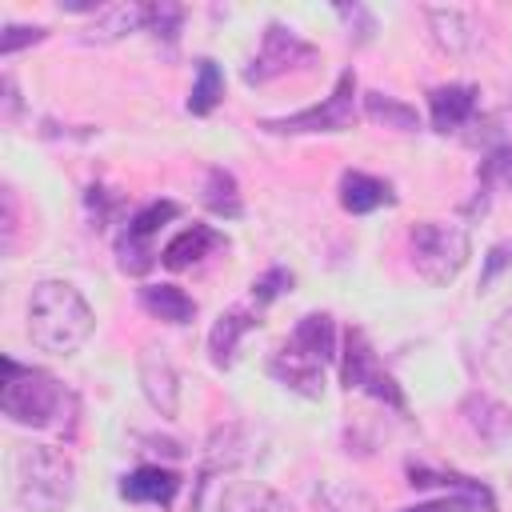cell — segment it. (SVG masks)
<instances>
[{"label": "cell", "instance_id": "6da1fadb", "mask_svg": "<svg viewBox=\"0 0 512 512\" xmlns=\"http://www.w3.org/2000/svg\"><path fill=\"white\" fill-rule=\"evenodd\" d=\"M96 328L88 300L68 280H40L28 296V336L40 352L68 356Z\"/></svg>", "mask_w": 512, "mask_h": 512}, {"label": "cell", "instance_id": "7a4b0ae2", "mask_svg": "<svg viewBox=\"0 0 512 512\" xmlns=\"http://www.w3.org/2000/svg\"><path fill=\"white\" fill-rule=\"evenodd\" d=\"M16 504L28 512H64L76 496V464L56 444H24L16 452Z\"/></svg>", "mask_w": 512, "mask_h": 512}, {"label": "cell", "instance_id": "3957f363", "mask_svg": "<svg viewBox=\"0 0 512 512\" xmlns=\"http://www.w3.org/2000/svg\"><path fill=\"white\" fill-rule=\"evenodd\" d=\"M68 392L64 384L32 364H16L12 356H4V388H0V412L12 424H28V428H52L64 416Z\"/></svg>", "mask_w": 512, "mask_h": 512}, {"label": "cell", "instance_id": "277c9868", "mask_svg": "<svg viewBox=\"0 0 512 512\" xmlns=\"http://www.w3.org/2000/svg\"><path fill=\"white\" fill-rule=\"evenodd\" d=\"M408 248H412V268L428 284H436V288L452 284L464 272L468 256H472L468 228L448 224V220H424V224H416L408 232Z\"/></svg>", "mask_w": 512, "mask_h": 512}, {"label": "cell", "instance_id": "5b68a950", "mask_svg": "<svg viewBox=\"0 0 512 512\" xmlns=\"http://www.w3.org/2000/svg\"><path fill=\"white\" fill-rule=\"evenodd\" d=\"M352 120H356V72L344 68L332 96H324L320 104H312L304 112H292L280 120H260V128L272 136H304V132H344V128H352Z\"/></svg>", "mask_w": 512, "mask_h": 512}, {"label": "cell", "instance_id": "8992f818", "mask_svg": "<svg viewBox=\"0 0 512 512\" xmlns=\"http://www.w3.org/2000/svg\"><path fill=\"white\" fill-rule=\"evenodd\" d=\"M340 356H344V360H340V380H344L348 392H364V396H372V400H380V404H388V408H396V412L408 408L400 384H396L392 372L380 364V356L372 352V344H368V336H364L360 328H348V332H344V352H340Z\"/></svg>", "mask_w": 512, "mask_h": 512}, {"label": "cell", "instance_id": "52a82bcc", "mask_svg": "<svg viewBox=\"0 0 512 512\" xmlns=\"http://www.w3.org/2000/svg\"><path fill=\"white\" fill-rule=\"evenodd\" d=\"M312 60H316V48L304 36H296L292 28H284V24L272 20L264 28V36H260L256 56L244 64V84H268V80H276L284 72L308 68Z\"/></svg>", "mask_w": 512, "mask_h": 512}, {"label": "cell", "instance_id": "ba28073f", "mask_svg": "<svg viewBox=\"0 0 512 512\" xmlns=\"http://www.w3.org/2000/svg\"><path fill=\"white\" fill-rule=\"evenodd\" d=\"M460 416H464V424L472 428V436H476L480 444H488L492 452L512 440V408L500 404V400L488 396V392H468L464 404H460Z\"/></svg>", "mask_w": 512, "mask_h": 512}, {"label": "cell", "instance_id": "9c48e42d", "mask_svg": "<svg viewBox=\"0 0 512 512\" xmlns=\"http://www.w3.org/2000/svg\"><path fill=\"white\" fill-rule=\"evenodd\" d=\"M256 460V440H252V428L248 424H224L208 436V448H204V468H200V484H208L216 472L224 468H240V464H252Z\"/></svg>", "mask_w": 512, "mask_h": 512}, {"label": "cell", "instance_id": "30bf717a", "mask_svg": "<svg viewBox=\"0 0 512 512\" xmlns=\"http://www.w3.org/2000/svg\"><path fill=\"white\" fill-rule=\"evenodd\" d=\"M140 384H144L148 404L160 416H176V408H180V376H176L172 360L164 356V348H144V356H140Z\"/></svg>", "mask_w": 512, "mask_h": 512}, {"label": "cell", "instance_id": "8fae6325", "mask_svg": "<svg viewBox=\"0 0 512 512\" xmlns=\"http://www.w3.org/2000/svg\"><path fill=\"white\" fill-rule=\"evenodd\" d=\"M424 20L432 28V40L448 52V56H468L480 44V24L472 12L464 8H424Z\"/></svg>", "mask_w": 512, "mask_h": 512}, {"label": "cell", "instance_id": "7c38bea8", "mask_svg": "<svg viewBox=\"0 0 512 512\" xmlns=\"http://www.w3.org/2000/svg\"><path fill=\"white\" fill-rule=\"evenodd\" d=\"M268 376H272L276 384H284L288 392H300V396H308V400H316V396L324 392V364H316L312 356L296 352L292 344H284L280 352H272Z\"/></svg>", "mask_w": 512, "mask_h": 512}, {"label": "cell", "instance_id": "4fadbf2b", "mask_svg": "<svg viewBox=\"0 0 512 512\" xmlns=\"http://www.w3.org/2000/svg\"><path fill=\"white\" fill-rule=\"evenodd\" d=\"M180 492V476L172 468H160V464H140L136 472L120 476V496L132 500V504H160L168 508Z\"/></svg>", "mask_w": 512, "mask_h": 512}, {"label": "cell", "instance_id": "5bb4252c", "mask_svg": "<svg viewBox=\"0 0 512 512\" xmlns=\"http://www.w3.org/2000/svg\"><path fill=\"white\" fill-rule=\"evenodd\" d=\"M476 100H480V88L476 84H440L428 92V108H432V128L436 132H456L472 120L476 112Z\"/></svg>", "mask_w": 512, "mask_h": 512}, {"label": "cell", "instance_id": "9a60e30c", "mask_svg": "<svg viewBox=\"0 0 512 512\" xmlns=\"http://www.w3.org/2000/svg\"><path fill=\"white\" fill-rule=\"evenodd\" d=\"M224 244H228L224 232H216L212 224H192V228L176 232V236L164 244L160 264L172 268V272H180V268H192L196 260H204L208 252H216V248H224Z\"/></svg>", "mask_w": 512, "mask_h": 512}, {"label": "cell", "instance_id": "2e32d148", "mask_svg": "<svg viewBox=\"0 0 512 512\" xmlns=\"http://www.w3.org/2000/svg\"><path fill=\"white\" fill-rule=\"evenodd\" d=\"M340 204H344V212H352V216H368V212H376V208L396 204V192H392L388 180L348 168V172L340 176Z\"/></svg>", "mask_w": 512, "mask_h": 512}, {"label": "cell", "instance_id": "e0dca14e", "mask_svg": "<svg viewBox=\"0 0 512 512\" xmlns=\"http://www.w3.org/2000/svg\"><path fill=\"white\" fill-rule=\"evenodd\" d=\"M256 324H260V320H256L252 312H244V308L220 312V316H216V324H212V332H208L212 364H216V368H232V360H236V348H240L244 332H252Z\"/></svg>", "mask_w": 512, "mask_h": 512}, {"label": "cell", "instance_id": "ac0fdd59", "mask_svg": "<svg viewBox=\"0 0 512 512\" xmlns=\"http://www.w3.org/2000/svg\"><path fill=\"white\" fill-rule=\"evenodd\" d=\"M288 344H292L296 352L312 356L316 364H328V360L336 356V324H332V316H328V312H308V316H300L296 328H292V336H288Z\"/></svg>", "mask_w": 512, "mask_h": 512}, {"label": "cell", "instance_id": "d6986e66", "mask_svg": "<svg viewBox=\"0 0 512 512\" xmlns=\"http://www.w3.org/2000/svg\"><path fill=\"white\" fill-rule=\"evenodd\" d=\"M220 512H292V504H288V496H280L276 488H268L260 480H236L224 488Z\"/></svg>", "mask_w": 512, "mask_h": 512}, {"label": "cell", "instance_id": "ffe728a7", "mask_svg": "<svg viewBox=\"0 0 512 512\" xmlns=\"http://www.w3.org/2000/svg\"><path fill=\"white\" fill-rule=\"evenodd\" d=\"M480 360H484V372L496 380V384H508L512 388V308H504L488 336H484V348H480Z\"/></svg>", "mask_w": 512, "mask_h": 512}, {"label": "cell", "instance_id": "44dd1931", "mask_svg": "<svg viewBox=\"0 0 512 512\" xmlns=\"http://www.w3.org/2000/svg\"><path fill=\"white\" fill-rule=\"evenodd\" d=\"M496 188H512V144H496L484 152L476 168V200L468 204V212H488Z\"/></svg>", "mask_w": 512, "mask_h": 512}, {"label": "cell", "instance_id": "7402d4cb", "mask_svg": "<svg viewBox=\"0 0 512 512\" xmlns=\"http://www.w3.org/2000/svg\"><path fill=\"white\" fill-rule=\"evenodd\" d=\"M140 304H144L152 316L168 320V324H188V320L196 316V300H192L180 284H144V288H140Z\"/></svg>", "mask_w": 512, "mask_h": 512}, {"label": "cell", "instance_id": "603a6c76", "mask_svg": "<svg viewBox=\"0 0 512 512\" xmlns=\"http://www.w3.org/2000/svg\"><path fill=\"white\" fill-rule=\"evenodd\" d=\"M312 512H380L376 500L348 480H320L312 488Z\"/></svg>", "mask_w": 512, "mask_h": 512}, {"label": "cell", "instance_id": "cb8c5ba5", "mask_svg": "<svg viewBox=\"0 0 512 512\" xmlns=\"http://www.w3.org/2000/svg\"><path fill=\"white\" fill-rule=\"evenodd\" d=\"M144 28V4H120V8H104L96 16V24L84 32L88 44H108V40H120L124 32H136Z\"/></svg>", "mask_w": 512, "mask_h": 512}, {"label": "cell", "instance_id": "d4e9b609", "mask_svg": "<svg viewBox=\"0 0 512 512\" xmlns=\"http://www.w3.org/2000/svg\"><path fill=\"white\" fill-rule=\"evenodd\" d=\"M204 208H208L212 216H224V220H236V216L244 212L236 176H232L228 168H208V180H204Z\"/></svg>", "mask_w": 512, "mask_h": 512}, {"label": "cell", "instance_id": "484cf974", "mask_svg": "<svg viewBox=\"0 0 512 512\" xmlns=\"http://www.w3.org/2000/svg\"><path fill=\"white\" fill-rule=\"evenodd\" d=\"M224 100V72L216 60H196V84L188 92V112L192 116H208L216 104Z\"/></svg>", "mask_w": 512, "mask_h": 512}, {"label": "cell", "instance_id": "4316f807", "mask_svg": "<svg viewBox=\"0 0 512 512\" xmlns=\"http://www.w3.org/2000/svg\"><path fill=\"white\" fill-rule=\"evenodd\" d=\"M364 112L372 120H380L384 128H400V132H416L420 128V116L412 104L396 100V96H384V92H368L364 96Z\"/></svg>", "mask_w": 512, "mask_h": 512}, {"label": "cell", "instance_id": "83f0119b", "mask_svg": "<svg viewBox=\"0 0 512 512\" xmlns=\"http://www.w3.org/2000/svg\"><path fill=\"white\" fill-rule=\"evenodd\" d=\"M180 216V204L176 200H152V204H144L140 212H132L128 216V224H124V236H132V240H148L152 244V232H160L168 220H176Z\"/></svg>", "mask_w": 512, "mask_h": 512}, {"label": "cell", "instance_id": "f1b7e54d", "mask_svg": "<svg viewBox=\"0 0 512 512\" xmlns=\"http://www.w3.org/2000/svg\"><path fill=\"white\" fill-rule=\"evenodd\" d=\"M184 8L180 4H168V0H156V4H144V32H152L156 40L164 44H176L180 40V28H184Z\"/></svg>", "mask_w": 512, "mask_h": 512}, {"label": "cell", "instance_id": "f546056e", "mask_svg": "<svg viewBox=\"0 0 512 512\" xmlns=\"http://www.w3.org/2000/svg\"><path fill=\"white\" fill-rule=\"evenodd\" d=\"M408 484H412V488L444 484V488H456V492L492 496V492H488V484H480V480H472V476H460V472H436V468H424V464H408Z\"/></svg>", "mask_w": 512, "mask_h": 512}, {"label": "cell", "instance_id": "4dcf8cb0", "mask_svg": "<svg viewBox=\"0 0 512 512\" xmlns=\"http://www.w3.org/2000/svg\"><path fill=\"white\" fill-rule=\"evenodd\" d=\"M400 512H496V500H492V496L456 492V496L428 500V504H412V508H400Z\"/></svg>", "mask_w": 512, "mask_h": 512}, {"label": "cell", "instance_id": "1f68e13d", "mask_svg": "<svg viewBox=\"0 0 512 512\" xmlns=\"http://www.w3.org/2000/svg\"><path fill=\"white\" fill-rule=\"evenodd\" d=\"M116 256H120V268L132 272V276H144V272L160 260L148 240H132V236H124V232H120V240H116Z\"/></svg>", "mask_w": 512, "mask_h": 512}, {"label": "cell", "instance_id": "d6a6232c", "mask_svg": "<svg viewBox=\"0 0 512 512\" xmlns=\"http://www.w3.org/2000/svg\"><path fill=\"white\" fill-rule=\"evenodd\" d=\"M84 200H88V212L96 216V228H108V224L116 220V212L124 208V196H116V192H108V188H100V184H92Z\"/></svg>", "mask_w": 512, "mask_h": 512}, {"label": "cell", "instance_id": "836d02e7", "mask_svg": "<svg viewBox=\"0 0 512 512\" xmlns=\"http://www.w3.org/2000/svg\"><path fill=\"white\" fill-rule=\"evenodd\" d=\"M288 288H292V272H288V268H268V272L252 284V300L264 308V304H272L276 296H284Z\"/></svg>", "mask_w": 512, "mask_h": 512}, {"label": "cell", "instance_id": "e575fe53", "mask_svg": "<svg viewBox=\"0 0 512 512\" xmlns=\"http://www.w3.org/2000/svg\"><path fill=\"white\" fill-rule=\"evenodd\" d=\"M48 36V28H28V24H8L4 32H0V56H12V52H20V48H28V44H40Z\"/></svg>", "mask_w": 512, "mask_h": 512}, {"label": "cell", "instance_id": "d590c367", "mask_svg": "<svg viewBox=\"0 0 512 512\" xmlns=\"http://www.w3.org/2000/svg\"><path fill=\"white\" fill-rule=\"evenodd\" d=\"M504 268H512V240H500V244H492V248H488L484 268H480V288H488Z\"/></svg>", "mask_w": 512, "mask_h": 512}, {"label": "cell", "instance_id": "8d00e7d4", "mask_svg": "<svg viewBox=\"0 0 512 512\" xmlns=\"http://www.w3.org/2000/svg\"><path fill=\"white\" fill-rule=\"evenodd\" d=\"M336 16L348 20V28L356 24V44H368V40H372L376 20L368 16V8H360V4H336Z\"/></svg>", "mask_w": 512, "mask_h": 512}, {"label": "cell", "instance_id": "74e56055", "mask_svg": "<svg viewBox=\"0 0 512 512\" xmlns=\"http://www.w3.org/2000/svg\"><path fill=\"white\" fill-rule=\"evenodd\" d=\"M16 192L12 188H4V248L12 252V244H16Z\"/></svg>", "mask_w": 512, "mask_h": 512}, {"label": "cell", "instance_id": "f35d334b", "mask_svg": "<svg viewBox=\"0 0 512 512\" xmlns=\"http://www.w3.org/2000/svg\"><path fill=\"white\" fill-rule=\"evenodd\" d=\"M16 112H20V92H16V80H12V76H4V120L12 124V120H16Z\"/></svg>", "mask_w": 512, "mask_h": 512}]
</instances>
